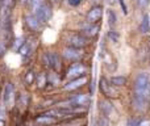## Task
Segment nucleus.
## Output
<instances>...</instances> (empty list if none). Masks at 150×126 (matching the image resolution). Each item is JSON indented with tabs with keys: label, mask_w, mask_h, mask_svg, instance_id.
<instances>
[{
	"label": "nucleus",
	"mask_w": 150,
	"mask_h": 126,
	"mask_svg": "<svg viewBox=\"0 0 150 126\" xmlns=\"http://www.w3.org/2000/svg\"><path fill=\"white\" fill-rule=\"evenodd\" d=\"M132 96L150 101V74L140 71L136 74L132 84Z\"/></svg>",
	"instance_id": "1"
},
{
	"label": "nucleus",
	"mask_w": 150,
	"mask_h": 126,
	"mask_svg": "<svg viewBox=\"0 0 150 126\" xmlns=\"http://www.w3.org/2000/svg\"><path fill=\"white\" fill-rule=\"evenodd\" d=\"M41 66L45 70L55 71L58 74H62L63 70V58L55 50H49L41 54Z\"/></svg>",
	"instance_id": "2"
},
{
	"label": "nucleus",
	"mask_w": 150,
	"mask_h": 126,
	"mask_svg": "<svg viewBox=\"0 0 150 126\" xmlns=\"http://www.w3.org/2000/svg\"><path fill=\"white\" fill-rule=\"evenodd\" d=\"M63 42H65V46L75 47V49H86V47H88L91 45V39L84 37L79 32L67 33L65 36V38H63Z\"/></svg>",
	"instance_id": "3"
},
{
	"label": "nucleus",
	"mask_w": 150,
	"mask_h": 126,
	"mask_svg": "<svg viewBox=\"0 0 150 126\" xmlns=\"http://www.w3.org/2000/svg\"><path fill=\"white\" fill-rule=\"evenodd\" d=\"M87 74H88V66L84 62L71 63L70 66L66 68L65 74H63V80L70 82V80L78 79V77L87 76Z\"/></svg>",
	"instance_id": "4"
},
{
	"label": "nucleus",
	"mask_w": 150,
	"mask_h": 126,
	"mask_svg": "<svg viewBox=\"0 0 150 126\" xmlns=\"http://www.w3.org/2000/svg\"><path fill=\"white\" fill-rule=\"evenodd\" d=\"M1 99H3V105L7 109H12L16 105L17 96H16V89L12 82H5L1 92Z\"/></svg>",
	"instance_id": "5"
},
{
	"label": "nucleus",
	"mask_w": 150,
	"mask_h": 126,
	"mask_svg": "<svg viewBox=\"0 0 150 126\" xmlns=\"http://www.w3.org/2000/svg\"><path fill=\"white\" fill-rule=\"evenodd\" d=\"M71 108H88L91 105L92 96L86 92H74L67 97Z\"/></svg>",
	"instance_id": "6"
},
{
	"label": "nucleus",
	"mask_w": 150,
	"mask_h": 126,
	"mask_svg": "<svg viewBox=\"0 0 150 126\" xmlns=\"http://www.w3.org/2000/svg\"><path fill=\"white\" fill-rule=\"evenodd\" d=\"M61 55H62L63 61H66V62H71V63L83 62V59H84V57H86V50L65 46L62 49Z\"/></svg>",
	"instance_id": "7"
},
{
	"label": "nucleus",
	"mask_w": 150,
	"mask_h": 126,
	"mask_svg": "<svg viewBox=\"0 0 150 126\" xmlns=\"http://www.w3.org/2000/svg\"><path fill=\"white\" fill-rule=\"evenodd\" d=\"M99 92L103 95V97L105 99H116L119 97V88L113 87V85L111 84V82H109V79H107L105 76H101L100 79H99Z\"/></svg>",
	"instance_id": "8"
},
{
	"label": "nucleus",
	"mask_w": 150,
	"mask_h": 126,
	"mask_svg": "<svg viewBox=\"0 0 150 126\" xmlns=\"http://www.w3.org/2000/svg\"><path fill=\"white\" fill-rule=\"evenodd\" d=\"M98 108H99V112H100L101 116L107 117V118H109L111 121H113V120H116L117 117V112H116V108H115L113 103H112L109 99H100V100L98 101Z\"/></svg>",
	"instance_id": "9"
},
{
	"label": "nucleus",
	"mask_w": 150,
	"mask_h": 126,
	"mask_svg": "<svg viewBox=\"0 0 150 126\" xmlns=\"http://www.w3.org/2000/svg\"><path fill=\"white\" fill-rule=\"evenodd\" d=\"M88 83H90L88 76H82V77H78V79L70 80V82H66L62 85V92H66V93L79 92L83 87L88 85Z\"/></svg>",
	"instance_id": "10"
},
{
	"label": "nucleus",
	"mask_w": 150,
	"mask_h": 126,
	"mask_svg": "<svg viewBox=\"0 0 150 126\" xmlns=\"http://www.w3.org/2000/svg\"><path fill=\"white\" fill-rule=\"evenodd\" d=\"M34 15H36V17L40 20V23L45 25V24H47L53 18V15H54L53 5L50 4V3L45 1L44 4H42L41 7L36 11V12H34Z\"/></svg>",
	"instance_id": "11"
},
{
	"label": "nucleus",
	"mask_w": 150,
	"mask_h": 126,
	"mask_svg": "<svg viewBox=\"0 0 150 126\" xmlns=\"http://www.w3.org/2000/svg\"><path fill=\"white\" fill-rule=\"evenodd\" d=\"M24 24H25L26 29L33 34H38L44 30V24L40 23V20L36 17L34 13H28L24 16Z\"/></svg>",
	"instance_id": "12"
},
{
	"label": "nucleus",
	"mask_w": 150,
	"mask_h": 126,
	"mask_svg": "<svg viewBox=\"0 0 150 126\" xmlns=\"http://www.w3.org/2000/svg\"><path fill=\"white\" fill-rule=\"evenodd\" d=\"M130 108L138 116H145L146 113L150 111V101L142 100V99H138L136 96L130 97Z\"/></svg>",
	"instance_id": "13"
},
{
	"label": "nucleus",
	"mask_w": 150,
	"mask_h": 126,
	"mask_svg": "<svg viewBox=\"0 0 150 126\" xmlns=\"http://www.w3.org/2000/svg\"><path fill=\"white\" fill-rule=\"evenodd\" d=\"M99 32H100V25L99 24H90V23H86V21L80 25V29H79V33H82L83 36L90 39L95 38L99 34Z\"/></svg>",
	"instance_id": "14"
},
{
	"label": "nucleus",
	"mask_w": 150,
	"mask_h": 126,
	"mask_svg": "<svg viewBox=\"0 0 150 126\" xmlns=\"http://www.w3.org/2000/svg\"><path fill=\"white\" fill-rule=\"evenodd\" d=\"M101 18H103V8L101 5H95V7H91V9L86 15V23L99 24Z\"/></svg>",
	"instance_id": "15"
},
{
	"label": "nucleus",
	"mask_w": 150,
	"mask_h": 126,
	"mask_svg": "<svg viewBox=\"0 0 150 126\" xmlns=\"http://www.w3.org/2000/svg\"><path fill=\"white\" fill-rule=\"evenodd\" d=\"M33 122L37 126H54V125H57L59 121H58L57 118H54V117H50V116H47L46 113L42 112V113H40L38 116L34 117Z\"/></svg>",
	"instance_id": "16"
},
{
	"label": "nucleus",
	"mask_w": 150,
	"mask_h": 126,
	"mask_svg": "<svg viewBox=\"0 0 150 126\" xmlns=\"http://www.w3.org/2000/svg\"><path fill=\"white\" fill-rule=\"evenodd\" d=\"M33 51H34V42H32V38H26L25 44H24V46L20 49L18 54L21 55L23 59L26 61V59H30Z\"/></svg>",
	"instance_id": "17"
},
{
	"label": "nucleus",
	"mask_w": 150,
	"mask_h": 126,
	"mask_svg": "<svg viewBox=\"0 0 150 126\" xmlns=\"http://www.w3.org/2000/svg\"><path fill=\"white\" fill-rule=\"evenodd\" d=\"M62 80H63V76L61 74L55 71H49L47 72V85L50 87H59L62 84Z\"/></svg>",
	"instance_id": "18"
},
{
	"label": "nucleus",
	"mask_w": 150,
	"mask_h": 126,
	"mask_svg": "<svg viewBox=\"0 0 150 126\" xmlns=\"http://www.w3.org/2000/svg\"><path fill=\"white\" fill-rule=\"evenodd\" d=\"M109 82L113 87L116 88H122L128 84V77L125 75H113L109 77Z\"/></svg>",
	"instance_id": "19"
},
{
	"label": "nucleus",
	"mask_w": 150,
	"mask_h": 126,
	"mask_svg": "<svg viewBox=\"0 0 150 126\" xmlns=\"http://www.w3.org/2000/svg\"><path fill=\"white\" fill-rule=\"evenodd\" d=\"M141 34H149L150 33V16L149 13H144L142 17H141L140 25H138Z\"/></svg>",
	"instance_id": "20"
},
{
	"label": "nucleus",
	"mask_w": 150,
	"mask_h": 126,
	"mask_svg": "<svg viewBox=\"0 0 150 126\" xmlns=\"http://www.w3.org/2000/svg\"><path fill=\"white\" fill-rule=\"evenodd\" d=\"M36 80H37V72L33 68H29L24 75V84L26 87H32V85L36 84Z\"/></svg>",
	"instance_id": "21"
},
{
	"label": "nucleus",
	"mask_w": 150,
	"mask_h": 126,
	"mask_svg": "<svg viewBox=\"0 0 150 126\" xmlns=\"http://www.w3.org/2000/svg\"><path fill=\"white\" fill-rule=\"evenodd\" d=\"M117 23H119V18H117V15L112 8L107 9V24H108L109 29H116Z\"/></svg>",
	"instance_id": "22"
},
{
	"label": "nucleus",
	"mask_w": 150,
	"mask_h": 126,
	"mask_svg": "<svg viewBox=\"0 0 150 126\" xmlns=\"http://www.w3.org/2000/svg\"><path fill=\"white\" fill-rule=\"evenodd\" d=\"M36 87L38 88V89H45V88L47 87V72L41 71L37 74Z\"/></svg>",
	"instance_id": "23"
},
{
	"label": "nucleus",
	"mask_w": 150,
	"mask_h": 126,
	"mask_svg": "<svg viewBox=\"0 0 150 126\" xmlns=\"http://www.w3.org/2000/svg\"><path fill=\"white\" fill-rule=\"evenodd\" d=\"M25 41H26V37H23V36H20V37H17V38H15L13 39V42H12V50L15 53H18L20 51V49L24 46V44H25Z\"/></svg>",
	"instance_id": "24"
},
{
	"label": "nucleus",
	"mask_w": 150,
	"mask_h": 126,
	"mask_svg": "<svg viewBox=\"0 0 150 126\" xmlns=\"http://www.w3.org/2000/svg\"><path fill=\"white\" fill-rule=\"evenodd\" d=\"M105 38L108 39L109 42H112V44H117V42L120 41V33L116 29H109V30L107 32Z\"/></svg>",
	"instance_id": "25"
},
{
	"label": "nucleus",
	"mask_w": 150,
	"mask_h": 126,
	"mask_svg": "<svg viewBox=\"0 0 150 126\" xmlns=\"http://www.w3.org/2000/svg\"><path fill=\"white\" fill-rule=\"evenodd\" d=\"M142 118H144V117L142 116H138V114H136V116H130V117H128V118H127L125 126H138Z\"/></svg>",
	"instance_id": "26"
},
{
	"label": "nucleus",
	"mask_w": 150,
	"mask_h": 126,
	"mask_svg": "<svg viewBox=\"0 0 150 126\" xmlns=\"http://www.w3.org/2000/svg\"><path fill=\"white\" fill-rule=\"evenodd\" d=\"M44 3H45V0H29L28 5H29V8H30V13H34Z\"/></svg>",
	"instance_id": "27"
},
{
	"label": "nucleus",
	"mask_w": 150,
	"mask_h": 126,
	"mask_svg": "<svg viewBox=\"0 0 150 126\" xmlns=\"http://www.w3.org/2000/svg\"><path fill=\"white\" fill-rule=\"evenodd\" d=\"M96 124H98V126H111L112 125V121L109 118H107V117L104 116H99L98 121H96Z\"/></svg>",
	"instance_id": "28"
},
{
	"label": "nucleus",
	"mask_w": 150,
	"mask_h": 126,
	"mask_svg": "<svg viewBox=\"0 0 150 126\" xmlns=\"http://www.w3.org/2000/svg\"><path fill=\"white\" fill-rule=\"evenodd\" d=\"M136 5H137L140 9H148L150 7V0H138V1L136 3Z\"/></svg>",
	"instance_id": "29"
},
{
	"label": "nucleus",
	"mask_w": 150,
	"mask_h": 126,
	"mask_svg": "<svg viewBox=\"0 0 150 126\" xmlns=\"http://www.w3.org/2000/svg\"><path fill=\"white\" fill-rule=\"evenodd\" d=\"M82 3H83V0H67V5L69 7H71V8L79 7Z\"/></svg>",
	"instance_id": "30"
},
{
	"label": "nucleus",
	"mask_w": 150,
	"mask_h": 126,
	"mask_svg": "<svg viewBox=\"0 0 150 126\" xmlns=\"http://www.w3.org/2000/svg\"><path fill=\"white\" fill-rule=\"evenodd\" d=\"M7 111L8 109L5 108L3 104H0V120H4L5 121V116H7Z\"/></svg>",
	"instance_id": "31"
},
{
	"label": "nucleus",
	"mask_w": 150,
	"mask_h": 126,
	"mask_svg": "<svg viewBox=\"0 0 150 126\" xmlns=\"http://www.w3.org/2000/svg\"><path fill=\"white\" fill-rule=\"evenodd\" d=\"M119 4H120V7H121L122 13H124V15H128V13H129V9H128V7H127L124 0H119Z\"/></svg>",
	"instance_id": "32"
},
{
	"label": "nucleus",
	"mask_w": 150,
	"mask_h": 126,
	"mask_svg": "<svg viewBox=\"0 0 150 126\" xmlns=\"http://www.w3.org/2000/svg\"><path fill=\"white\" fill-rule=\"evenodd\" d=\"M138 126H150V118H145V117H144Z\"/></svg>",
	"instance_id": "33"
},
{
	"label": "nucleus",
	"mask_w": 150,
	"mask_h": 126,
	"mask_svg": "<svg viewBox=\"0 0 150 126\" xmlns=\"http://www.w3.org/2000/svg\"><path fill=\"white\" fill-rule=\"evenodd\" d=\"M47 3H50L52 5H58V4H61L62 3V0H46Z\"/></svg>",
	"instance_id": "34"
},
{
	"label": "nucleus",
	"mask_w": 150,
	"mask_h": 126,
	"mask_svg": "<svg viewBox=\"0 0 150 126\" xmlns=\"http://www.w3.org/2000/svg\"><path fill=\"white\" fill-rule=\"evenodd\" d=\"M18 3H20V4H28V1L29 0H17Z\"/></svg>",
	"instance_id": "35"
},
{
	"label": "nucleus",
	"mask_w": 150,
	"mask_h": 126,
	"mask_svg": "<svg viewBox=\"0 0 150 126\" xmlns=\"http://www.w3.org/2000/svg\"><path fill=\"white\" fill-rule=\"evenodd\" d=\"M0 126H5V121H4V120H0Z\"/></svg>",
	"instance_id": "36"
},
{
	"label": "nucleus",
	"mask_w": 150,
	"mask_h": 126,
	"mask_svg": "<svg viewBox=\"0 0 150 126\" xmlns=\"http://www.w3.org/2000/svg\"><path fill=\"white\" fill-rule=\"evenodd\" d=\"M149 55H150V42H149Z\"/></svg>",
	"instance_id": "37"
},
{
	"label": "nucleus",
	"mask_w": 150,
	"mask_h": 126,
	"mask_svg": "<svg viewBox=\"0 0 150 126\" xmlns=\"http://www.w3.org/2000/svg\"><path fill=\"white\" fill-rule=\"evenodd\" d=\"M133 1H134V3H137V1H138V0H133Z\"/></svg>",
	"instance_id": "38"
}]
</instances>
